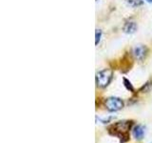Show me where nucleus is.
I'll list each match as a JSON object with an SVG mask.
<instances>
[{"label": "nucleus", "instance_id": "nucleus-1", "mask_svg": "<svg viewBox=\"0 0 152 143\" xmlns=\"http://www.w3.org/2000/svg\"><path fill=\"white\" fill-rule=\"evenodd\" d=\"M133 122L129 121V120H123V121H118L115 124L112 125V129H113V135H115L119 137L122 138L121 142H125L126 138V140H128V136H129V130L131 129Z\"/></svg>", "mask_w": 152, "mask_h": 143}, {"label": "nucleus", "instance_id": "nucleus-2", "mask_svg": "<svg viewBox=\"0 0 152 143\" xmlns=\"http://www.w3.org/2000/svg\"><path fill=\"white\" fill-rule=\"evenodd\" d=\"M113 73L109 69H104L96 74V84L99 88H106L112 80Z\"/></svg>", "mask_w": 152, "mask_h": 143}, {"label": "nucleus", "instance_id": "nucleus-3", "mask_svg": "<svg viewBox=\"0 0 152 143\" xmlns=\"http://www.w3.org/2000/svg\"><path fill=\"white\" fill-rule=\"evenodd\" d=\"M124 105H125V103L119 97H111L104 100V107L109 112H117L119 110L123 109Z\"/></svg>", "mask_w": 152, "mask_h": 143}, {"label": "nucleus", "instance_id": "nucleus-4", "mask_svg": "<svg viewBox=\"0 0 152 143\" xmlns=\"http://www.w3.org/2000/svg\"><path fill=\"white\" fill-rule=\"evenodd\" d=\"M147 49L145 45H137L133 49V55L138 61H142L146 55Z\"/></svg>", "mask_w": 152, "mask_h": 143}, {"label": "nucleus", "instance_id": "nucleus-5", "mask_svg": "<svg viewBox=\"0 0 152 143\" xmlns=\"http://www.w3.org/2000/svg\"><path fill=\"white\" fill-rule=\"evenodd\" d=\"M138 29V26L136 22L134 21H128L126 22L125 25L123 27V30L126 33H128V35H132V33H134Z\"/></svg>", "mask_w": 152, "mask_h": 143}, {"label": "nucleus", "instance_id": "nucleus-6", "mask_svg": "<svg viewBox=\"0 0 152 143\" xmlns=\"http://www.w3.org/2000/svg\"><path fill=\"white\" fill-rule=\"evenodd\" d=\"M145 135V128L142 125H137L133 129V136L136 138L137 140H141L142 139Z\"/></svg>", "mask_w": 152, "mask_h": 143}, {"label": "nucleus", "instance_id": "nucleus-7", "mask_svg": "<svg viewBox=\"0 0 152 143\" xmlns=\"http://www.w3.org/2000/svg\"><path fill=\"white\" fill-rule=\"evenodd\" d=\"M126 3L128 6L132 8H138L144 4V1L142 0H126Z\"/></svg>", "mask_w": 152, "mask_h": 143}, {"label": "nucleus", "instance_id": "nucleus-8", "mask_svg": "<svg viewBox=\"0 0 152 143\" xmlns=\"http://www.w3.org/2000/svg\"><path fill=\"white\" fill-rule=\"evenodd\" d=\"M123 80H124V86L126 87V89L127 91H129V92H132V93L134 92V88H133V86H132L130 81L126 78H124Z\"/></svg>", "mask_w": 152, "mask_h": 143}, {"label": "nucleus", "instance_id": "nucleus-9", "mask_svg": "<svg viewBox=\"0 0 152 143\" xmlns=\"http://www.w3.org/2000/svg\"><path fill=\"white\" fill-rule=\"evenodd\" d=\"M151 86H152V84H151V81H148V82H146L142 87L141 88V92H142V93H146V92H148L149 91V89L151 88Z\"/></svg>", "mask_w": 152, "mask_h": 143}, {"label": "nucleus", "instance_id": "nucleus-10", "mask_svg": "<svg viewBox=\"0 0 152 143\" xmlns=\"http://www.w3.org/2000/svg\"><path fill=\"white\" fill-rule=\"evenodd\" d=\"M102 37V31L101 30H96V39H95V45H98L100 40Z\"/></svg>", "mask_w": 152, "mask_h": 143}, {"label": "nucleus", "instance_id": "nucleus-11", "mask_svg": "<svg viewBox=\"0 0 152 143\" xmlns=\"http://www.w3.org/2000/svg\"><path fill=\"white\" fill-rule=\"evenodd\" d=\"M145 1L147 3H152V0H145Z\"/></svg>", "mask_w": 152, "mask_h": 143}, {"label": "nucleus", "instance_id": "nucleus-12", "mask_svg": "<svg viewBox=\"0 0 152 143\" xmlns=\"http://www.w3.org/2000/svg\"><path fill=\"white\" fill-rule=\"evenodd\" d=\"M96 1H98V0H96Z\"/></svg>", "mask_w": 152, "mask_h": 143}]
</instances>
